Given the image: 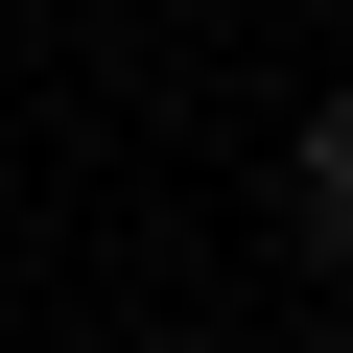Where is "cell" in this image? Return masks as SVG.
Listing matches in <instances>:
<instances>
[{"instance_id": "cell-2", "label": "cell", "mask_w": 353, "mask_h": 353, "mask_svg": "<svg viewBox=\"0 0 353 353\" xmlns=\"http://www.w3.org/2000/svg\"><path fill=\"white\" fill-rule=\"evenodd\" d=\"M306 24H353V0H306Z\"/></svg>"}, {"instance_id": "cell-1", "label": "cell", "mask_w": 353, "mask_h": 353, "mask_svg": "<svg viewBox=\"0 0 353 353\" xmlns=\"http://www.w3.org/2000/svg\"><path fill=\"white\" fill-rule=\"evenodd\" d=\"M283 236L353 283V94H306V118H283Z\"/></svg>"}]
</instances>
